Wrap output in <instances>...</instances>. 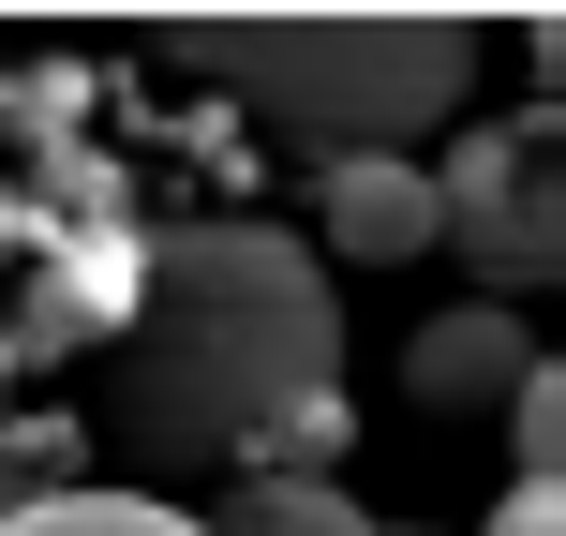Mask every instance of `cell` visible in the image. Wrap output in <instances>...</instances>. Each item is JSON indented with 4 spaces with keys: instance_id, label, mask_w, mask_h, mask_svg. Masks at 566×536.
<instances>
[{
    "instance_id": "6da1fadb",
    "label": "cell",
    "mask_w": 566,
    "mask_h": 536,
    "mask_svg": "<svg viewBox=\"0 0 566 536\" xmlns=\"http://www.w3.org/2000/svg\"><path fill=\"white\" fill-rule=\"evenodd\" d=\"M343 432V313L283 224H165L105 328V448L149 477H313Z\"/></svg>"
},
{
    "instance_id": "5b68a950",
    "label": "cell",
    "mask_w": 566,
    "mask_h": 536,
    "mask_svg": "<svg viewBox=\"0 0 566 536\" xmlns=\"http://www.w3.org/2000/svg\"><path fill=\"white\" fill-rule=\"evenodd\" d=\"M402 388L462 418V402H522V388H537V358H522L507 298H478V313H448V328H418V358H402Z\"/></svg>"
},
{
    "instance_id": "ba28073f",
    "label": "cell",
    "mask_w": 566,
    "mask_h": 536,
    "mask_svg": "<svg viewBox=\"0 0 566 536\" xmlns=\"http://www.w3.org/2000/svg\"><path fill=\"white\" fill-rule=\"evenodd\" d=\"M60 462H75V432L60 418H0V522H30L60 492Z\"/></svg>"
},
{
    "instance_id": "8992f818",
    "label": "cell",
    "mask_w": 566,
    "mask_h": 536,
    "mask_svg": "<svg viewBox=\"0 0 566 536\" xmlns=\"http://www.w3.org/2000/svg\"><path fill=\"white\" fill-rule=\"evenodd\" d=\"M0 536H209V522L165 507V492H45V507L0 522Z\"/></svg>"
},
{
    "instance_id": "52a82bcc",
    "label": "cell",
    "mask_w": 566,
    "mask_h": 536,
    "mask_svg": "<svg viewBox=\"0 0 566 536\" xmlns=\"http://www.w3.org/2000/svg\"><path fill=\"white\" fill-rule=\"evenodd\" d=\"M209 536H358V522H343V507H328L313 477H239Z\"/></svg>"
},
{
    "instance_id": "7c38bea8",
    "label": "cell",
    "mask_w": 566,
    "mask_h": 536,
    "mask_svg": "<svg viewBox=\"0 0 566 536\" xmlns=\"http://www.w3.org/2000/svg\"><path fill=\"white\" fill-rule=\"evenodd\" d=\"M358 536H373V522H358Z\"/></svg>"
},
{
    "instance_id": "30bf717a",
    "label": "cell",
    "mask_w": 566,
    "mask_h": 536,
    "mask_svg": "<svg viewBox=\"0 0 566 536\" xmlns=\"http://www.w3.org/2000/svg\"><path fill=\"white\" fill-rule=\"evenodd\" d=\"M492 536H566V492H552V477H522V492H507V522H492Z\"/></svg>"
},
{
    "instance_id": "277c9868",
    "label": "cell",
    "mask_w": 566,
    "mask_h": 536,
    "mask_svg": "<svg viewBox=\"0 0 566 536\" xmlns=\"http://www.w3.org/2000/svg\"><path fill=\"white\" fill-rule=\"evenodd\" d=\"M328 239L358 269H402V254H448V209H432V165H328L313 179Z\"/></svg>"
},
{
    "instance_id": "3957f363",
    "label": "cell",
    "mask_w": 566,
    "mask_h": 536,
    "mask_svg": "<svg viewBox=\"0 0 566 536\" xmlns=\"http://www.w3.org/2000/svg\"><path fill=\"white\" fill-rule=\"evenodd\" d=\"M432 209H448V254L492 283V298H522V283H566V149H522V135H462L448 179H432Z\"/></svg>"
},
{
    "instance_id": "7a4b0ae2",
    "label": "cell",
    "mask_w": 566,
    "mask_h": 536,
    "mask_svg": "<svg viewBox=\"0 0 566 536\" xmlns=\"http://www.w3.org/2000/svg\"><path fill=\"white\" fill-rule=\"evenodd\" d=\"M165 45L195 75H224L313 165H418V135L478 90L462 15H179Z\"/></svg>"
},
{
    "instance_id": "8fae6325",
    "label": "cell",
    "mask_w": 566,
    "mask_h": 536,
    "mask_svg": "<svg viewBox=\"0 0 566 536\" xmlns=\"http://www.w3.org/2000/svg\"><path fill=\"white\" fill-rule=\"evenodd\" d=\"M537 75H552V105H566V15H537Z\"/></svg>"
},
{
    "instance_id": "9c48e42d",
    "label": "cell",
    "mask_w": 566,
    "mask_h": 536,
    "mask_svg": "<svg viewBox=\"0 0 566 536\" xmlns=\"http://www.w3.org/2000/svg\"><path fill=\"white\" fill-rule=\"evenodd\" d=\"M507 418H522V477H552V492H566V358H537V388H522Z\"/></svg>"
}]
</instances>
